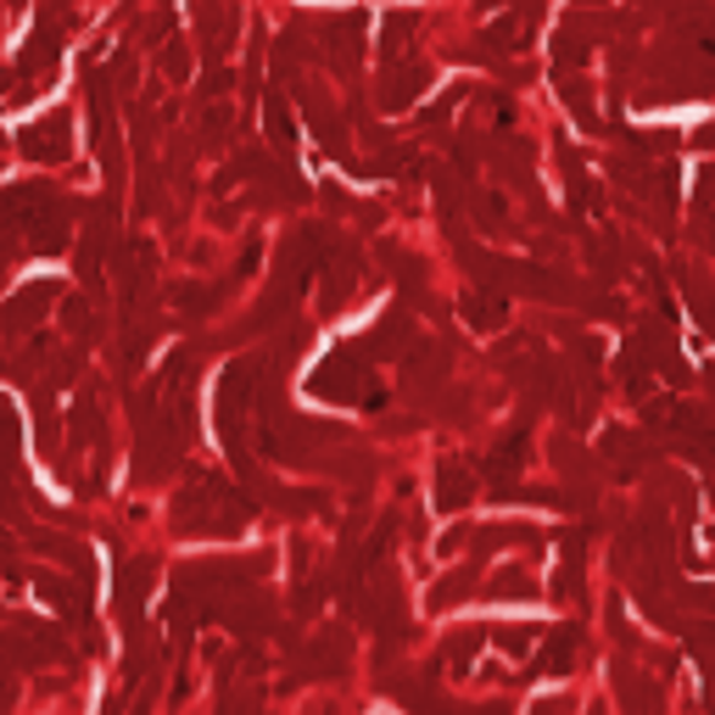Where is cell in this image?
<instances>
[{"label":"cell","instance_id":"cell-26","mask_svg":"<svg viewBox=\"0 0 715 715\" xmlns=\"http://www.w3.org/2000/svg\"><path fill=\"white\" fill-rule=\"evenodd\" d=\"M498 649H503V654H525V649H531V632H498Z\"/></svg>","mask_w":715,"mask_h":715},{"label":"cell","instance_id":"cell-3","mask_svg":"<svg viewBox=\"0 0 715 715\" xmlns=\"http://www.w3.org/2000/svg\"><path fill=\"white\" fill-rule=\"evenodd\" d=\"M0 649H7V660L23 671V665L56 660V654H62V638L51 632V626H40V620H23V626H12V632H0Z\"/></svg>","mask_w":715,"mask_h":715},{"label":"cell","instance_id":"cell-12","mask_svg":"<svg viewBox=\"0 0 715 715\" xmlns=\"http://www.w3.org/2000/svg\"><path fill=\"white\" fill-rule=\"evenodd\" d=\"M525 465V430H514V436H503L498 441V453L487 459V476H492V487L498 492H509V476Z\"/></svg>","mask_w":715,"mask_h":715},{"label":"cell","instance_id":"cell-9","mask_svg":"<svg viewBox=\"0 0 715 715\" xmlns=\"http://www.w3.org/2000/svg\"><path fill=\"white\" fill-rule=\"evenodd\" d=\"M470 498H476V476H470L459 459H441V465H436V503L453 514V509H465Z\"/></svg>","mask_w":715,"mask_h":715},{"label":"cell","instance_id":"cell-4","mask_svg":"<svg viewBox=\"0 0 715 715\" xmlns=\"http://www.w3.org/2000/svg\"><path fill=\"white\" fill-rule=\"evenodd\" d=\"M18 146H23V157H29V162H67V146H73V118H67V113H51V118L29 124V129L18 135Z\"/></svg>","mask_w":715,"mask_h":715},{"label":"cell","instance_id":"cell-29","mask_svg":"<svg viewBox=\"0 0 715 715\" xmlns=\"http://www.w3.org/2000/svg\"><path fill=\"white\" fill-rule=\"evenodd\" d=\"M7 554H12V543H7V536H0V570H7Z\"/></svg>","mask_w":715,"mask_h":715},{"label":"cell","instance_id":"cell-11","mask_svg":"<svg viewBox=\"0 0 715 715\" xmlns=\"http://www.w3.org/2000/svg\"><path fill=\"white\" fill-rule=\"evenodd\" d=\"M263 129H268V146H275L280 157L297 151V118L286 113V96H268L263 102Z\"/></svg>","mask_w":715,"mask_h":715},{"label":"cell","instance_id":"cell-19","mask_svg":"<svg viewBox=\"0 0 715 715\" xmlns=\"http://www.w3.org/2000/svg\"><path fill=\"white\" fill-rule=\"evenodd\" d=\"M554 51H559V62H565V67H581V62H587V34H581V18L559 34V45H554Z\"/></svg>","mask_w":715,"mask_h":715},{"label":"cell","instance_id":"cell-6","mask_svg":"<svg viewBox=\"0 0 715 715\" xmlns=\"http://www.w3.org/2000/svg\"><path fill=\"white\" fill-rule=\"evenodd\" d=\"M56 297H62V286H56V280H34L29 291H18V297L7 302V313H0V330H7V335H18V330H34V324L45 319L40 308H51Z\"/></svg>","mask_w":715,"mask_h":715},{"label":"cell","instance_id":"cell-18","mask_svg":"<svg viewBox=\"0 0 715 715\" xmlns=\"http://www.w3.org/2000/svg\"><path fill=\"white\" fill-rule=\"evenodd\" d=\"M465 593H476V570H459V576H447V581H441V587L430 593V604H436V609H447V604H459Z\"/></svg>","mask_w":715,"mask_h":715},{"label":"cell","instance_id":"cell-22","mask_svg":"<svg viewBox=\"0 0 715 715\" xmlns=\"http://www.w3.org/2000/svg\"><path fill=\"white\" fill-rule=\"evenodd\" d=\"M218 297H224V291H207V286H191V280L173 286V302H179V308H202V313H207V308H218Z\"/></svg>","mask_w":715,"mask_h":715},{"label":"cell","instance_id":"cell-24","mask_svg":"<svg viewBox=\"0 0 715 715\" xmlns=\"http://www.w3.org/2000/svg\"><path fill=\"white\" fill-rule=\"evenodd\" d=\"M476 649H481V632H459L453 643H447V665H459V671H465V665L476 660Z\"/></svg>","mask_w":715,"mask_h":715},{"label":"cell","instance_id":"cell-2","mask_svg":"<svg viewBox=\"0 0 715 715\" xmlns=\"http://www.w3.org/2000/svg\"><path fill=\"white\" fill-rule=\"evenodd\" d=\"M313 397H335V403H364V408H381L386 397L381 392H370V364L357 352H330L324 364H319V375H313Z\"/></svg>","mask_w":715,"mask_h":715},{"label":"cell","instance_id":"cell-28","mask_svg":"<svg viewBox=\"0 0 715 715\" xmlns=\"http://www.w3.org/2000/svg\"><path fill=\"white\" fill-rule=\"evenodd\" d=\"M7 704H12V682H7V676H0V709H7Z\"/></svg>","mask_w":715,"mask_h":715},{"label":"cell","instance_id":"cell-1","mask_svg":"<svg viewBox=\"0 0 715 715\" xmlns=\"http://www.w3.org/2000/svg\"><path fill=\"white\" fill-rule=\"evenodd\" d=\"M252 386H257L252 364H230L218 381V430H224V447L241 476H252V447H246V425H241V408H252Z\"/></svg>","mask_w":715,"mask_h":715},{"label":"cell","instance_id":"cell-13","mask_svg":"<svg viewBox=\"0 0 715 715\" xmlns=\"http://www.w3.org/2000/svg\"><path fill=\"white\" fill-rule=\"evenodd\" d=\"M408 341H414V324H408V313H386V319L370 330V352H375V357H397Z\"/></svg>","mask_w":715,"mask_h":715},{"label":"cell","instance_id":"cell-17","mask_svg":"<svg viewBox=\"0 0 715 715\" xmlns=\"http://www.w3.org/2000/svg\"><path fill=\"white\" fill-rule=\"evenodd\" d=\"M559 96H565V107L587 124V129H598V113H593V102H587V84L581 78H570V84H559Z\"/></svg>","mask_w":715,"mask_h":715},{"label":"cell","instance_id":"cell-20","mask_svg":"<svg viewBox=\"0 0 715 715\" xmlns=\"http://www.w3.org/2000/svg\"><path fill=\"white\" fill-rule=\"evenodd\" d=\"M487 593H492V598H536V587H531V581H525L520 570H498Z\"/></svg>","mask_w":715,"mask_h":715},{"label":"cell","instance_id":"cell-27","mask_svg":"<svg viewBox=\"0 0 715 715\" xmlns=\"http://www.w3.org/2000/svg\"><path fill=\"white\" fill-rule=\"evenodd\" d=\"M693 146H698V151H715V124H704V129L693 135Z\"/></svg>","mask_w":715,"mask_h":715},{"label":"cell","instance_id":"cell-15","mask_svg":"<svg viewBox=\"0 0 715 715\" xmlns=\"http://www.w3.org/2000/svg\"><path fill=\"white\" fill-rule=\"evenodd\" d=\"M18 481V414L0 408V487Z\"/></svg>","mask_w":715,"mask_h":715},{"label":"cell","instance_id":"cell-7","mask_svg":"<svg viewBox=\"0 0 715 715\" xmlns=\"http://www.w3.org/2000/svg\"><path fill=\"white\" fill-rule=\"evenodd\" d=\"M425 78H430V67L425 62H386V78H381V107L386 113H403L419 89H425Z\"/></svg>","mask_w":715,"mask_h":715},{"label":"cell","instance_id":"cell-16","mask_svg":"<svg viewBox=\"0 0 715 715\" xmlns=\"http://www.w3.org/2000/svg\"><path fill=\"white\" fill-rule=\"evenodd\" d=\"M682 291H687V302H693L698 324H704V330H715V291L704 286V275H693V268H682Z\"/></svg>","mask_w":715,"mask_h":715},{"label":"cell","instance_id":"cell-14","mask_svg":"<svg viewBox=\"0 0 715 715\" xmlns=\"http://www.w3.org/2000/svg\"><path fill=\"white\" fill-rule=\"evenodd\" d=\"M503 313H509V302H503L498 291H465V319H470L476 330H498Z\"/></svg>","mask_w":715,"mask_h":715},{"label":"cell","instance_id":"cell-25","mask_svg":"<svg viewBox=\"0 0 715 715\" xmlns=\"http://www.w3.org/2000/svg\"><path fill=\"white\" fill-rule=\"evenodd\" d=\"M531 18V12H525ZM525 18H503V23H492L487 29V45H509V40H520L525 34Z\"/></svg>","mask_w":715,"mask_h":715},{"label":"cell","instance_id":"cell-21","mask_svg":"<svg viewBox=\"0 0 715 715\" xmlns=\"http://www.w3.org/2000/svg\"><path fill=\"white\" fill-rule=\"evenodd\" d=\"M62 324H67L73 335H96V313H89V302H84V297H67V308H62Z\"/></svg>","mask_w":715,"mask_h":715},{"label":"cell","instance_id":"cell-10","mask_svg":"<svg viewBox=\"0 0 715 715\" xmlns=\"http://www.w3.org/2000/svg\"><path fill=\"white\" fill-rule=\"evenodd\" d=\"M576 643H581V632H576V626H565V632H554V638H548V649H543V660H536L525 676H565V671L576 665Z\"/></svg>","mask_w":715,"mask_h":715},{"label":"cell","instance_id":"cell-5","mask_svg":"<svg viewBox=\"0 0 715 715\" xmlns=\"http://www.w3.org/2000/svg\"><path fill=\"white\" fill-rule=\"evenodd\" d=\"M151 576H157V559H129V565L118 570V581H113L118 615H124V626H129V638H140V604H146V593L157 587Z\"/></svg>","mask_w":715,"mask_h":715},{"label":"cell","instance_id":"cell-23","mask_svg":"<svg viewBox=\"0 0 715 715\" xmlns=\"http://www.w3.org/2000/svg\"><path fill=\"white\" fill-rule=\"evenodd\" d=\"M162 73H168L173 84L191 73V51H185V40H168V45H162Z\"/></svg>","mask_w":715,"mask_h":715},{"label":"cell","instance_id":"cell-8","mask_svg":"<svg viewBox=\"0 0 715 715\" xmlns=\"http://www.w3.org/2000/svg\"><path fill=\"white\" fill-rule=\"evenodd\" d=\"M302 107H308V124H313V135L324 140V151L341 157V162H352V151H346V124L330 113V102H324V96H308V89H302Z\"/></svg>","mask_w":715,"mask_h":715}]
</instances>
